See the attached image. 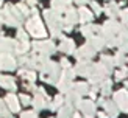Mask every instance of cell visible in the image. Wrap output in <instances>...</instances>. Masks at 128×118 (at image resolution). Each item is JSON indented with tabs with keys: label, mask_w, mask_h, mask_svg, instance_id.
<instances>
[{
	"label": "cell",
	"mask_w": 128,
	"mask_h": 118,
	"mask_svg": "<svg viewBox=\"0 0 128 118\" xmlns=\"http://www.w3.org/2000/svg\"><path fill=\"white\" fill-rule=\"evenodd\" d=\"M28 28L34 36H42L44 34V30L41 28V22L38 20V19H33V20L28 22Z\"/></svg>",
	"instance_id": "obj_1"
},
{
	"label": "cell",
	"mask_w": 128,
	"mask_h": 118,
	"mask_svg": "<svg viewBox=\"0 0 128 118\" xmlns=\"http://www.w3.org/2000/svg\"><path fill=\"white\" fill-rule=\"evenodd\" d=\"M80 14H81L83 20H89V19H91V12H89L88 9H80Z\"/></svg>",
	"instance_id": "obj_4"
},
{
	"label": "cell",
	"mask_w": 128,
	"mask_h": 118,
	"mask_svg": "<svg viewBox=\"0 0 128 118\" xmlns=\"http://www.w3.org/2000/svg\"><path fill=\"white\" fill-rule=\"evenodd\" d=\"M0 2H2V0H0Z\"/></svg>",
	"instance_id": "obj_6"
},
{
	"label": "cell",
	"mask_w": 128,
	"mask_h": 118,
	"mask_svg": "<svg viewBox=\"0 0 128 118\" xmlns=\"http://www.w3.org/2000/svg\"><path fill=\"white\" fill-rule=\"evenodd\" d=\"M86 2V0H78V3H84Z\"/></svg>",
	"instance_id": "obj_5"
},
{
	"label": "cell",
	"mask_w": 128,
	"mask_h": 118,
	"mask_svg": "<svg viewBox=\"0 0 128 118\" xmlns=\"http://www.w3.org/2000/svg\"><path fill=\"white\" fill-rule=\"evenodd\" d=\"M0 84H3L5 87H11V89L14 87V85H12V81L10 78H0Z\"/></svg>",
	"instance_id": "obj_3"
},
{
	"label": "cell",
	"mask_w": 128,
	"mask_h": 118,
	"mask_svg": "<svg viewBox=\"0 0 128 118\" xmlns=\"http://www.w3.org/2000/svg\"><path fill=\"white\" fill-rule=\"evenodd\" d=\"M0 62H2V64H0V68H14V61L11 58L6 59L5 56H2V58H0Z\"/></svg>",
	"instance_id": "obj_2"
}]
</instances>
